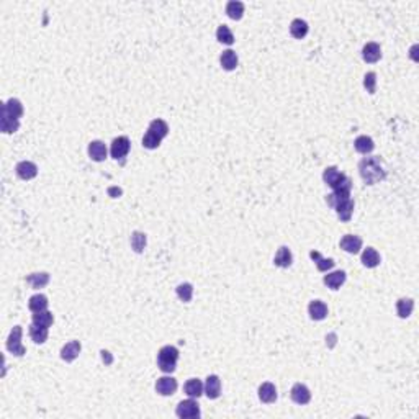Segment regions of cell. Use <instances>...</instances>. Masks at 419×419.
Returning a JSON list of instances; mask_svg holds the SVG:
<instances>
[{"instance_id":"cell-16","label":"cell","mask_w":419,"mask_h":419,"mask_svg":"<svg viewBox=\"0 0 419 419\" xmlns=\"http://www.w3.org/2000/svg\"><path fill=\"white\" fill-rule=\"evenodd\" d=\"M292 262H293L292 251H290L287 246H282V248L278 249V252L275 254L273 264H275L277 267H282V269H288V267L292 265Z\"/></svg>"},{"instance_id":"cell-40","label":"cell","mask_w":419,"mask_h":419,"mask_svg":"<svg viewBox=\"0 0 419 419\" xmlns=\"http://www.w3.org/2000/svg\"><path fill=\"white\" fill-rule=\"evenodd\" d=\"M100 354H102V359H103V362H105V364H107V365H110L111 362H113V357L110 355V352H108V350H102V352H100Z\"/></svg>"},{"instance_id":"cell-29","label":"cell","mask_w":419,"mask_h":419,"mask_svg":"<svg viewBox=\"0 0 419 419\" xmlns=\"http://www.w3.org/2000/svg\"><path fill=\"white\" fill-rule=\"evenodd\" d=\"M26 282L31 285L33 288H44L49 283V273L46 272H38V273H31V275L26 277Z\"/></svg>"},{"instance_id":"cell-6","label":"cell","mask_w":419,"mask_h":419,"mask_svg":"<svg viewBox=\"0 0 419 419\" xmlns=\"http://www.w3.org/2000/svg\"><path fill=\"white\" fill-rule=\"evenodd\" d=\"M323 178H325V182L334 190V188L340 187L345 180H347V175L342 174V172H340L337 167L333 166V167H328V169L325 170V174H323Z\"/></svg>"},{"instance_id":"cell-26","label":"cell","mask_w":419,"mask_h":419,"mask_svg":"<svg viewBox=\"0 0 419 419\" xmlns=\"http://www.w3.org/2000/svg\"><path fill=\"white\" fill-rule=\"evenodd\" d=\"M48 305H49L48 297H44L41 293L33 295L30 301H28V308H30V311H33V313H40V311L48 310Z\"/></svg>"},{"instance_id":"cell-4","label":"cell","mask_w":419,"mask_h":419,"mask_svg":"<svg viewBox=\"0 0 419 419\" xmlns=\"http://www.w3.org/2000/svg\"><path fill=\"white\" fill-rule=\"evenodd\" d=\"M130 149H131L130 139H128L126 136H118V138L113 139V143H111L110 154H111V158L116 159V161L125 159L128 156V153H130Z\"/></svg>"},{"instance_id":"cell-32","label":"cell","mask_w":419,"mask_h":419,"mask_svg":"<svg viewBox=\"0 0 419 419\" xmlns=\"http://www.w3.org/2000/svg\"><path fill=\"white\" fill-rule=\"evenodd\" d=\"M226 13L233 20H241L244 15V3L238 2V0H231L226 5Z\"/></svg>"},{"instance_id":"cell-2","label":"cell","mask_w":419,"mask_h":419,"mask_svg":"<svg viewBox=\"0 0 419 419\" xmlns=\"http://www.w3.org/2000/svg\"><path fill=\"white\" fill-rule=\"evenodd\" d=\"M178 350L174 345H164L158 354V365L164 373H172L177 368Z\"/></svg>"},{"instance_id":"cell-30","label":"cell","mask_w":419,"mask_h":419,"mask_svg":"<svg viewBox=\"0 0 419 419\" xmlns=\"http://www.w3.org/2000/svg\"><path fill=\"white\" fill-rule=\"evenodd\" d=\"M362 264L368 267V269H373V267H377L380 264V254L373 248H367L362 252Z\"/></svg>"},{"instance_id":"cell-23","label":"cell","mask_w":419,"mask_h":419,"mask_svg":"<svg viewBox=\"0 0 419 419\" xmlns=\"http://www.w3.org/2000/svg\"><path fill=\"white\" fill-rule=\"evenodd\" d=\"M290 33H292V36L297 38V40H303L306 36V33H308V23L301 18H295L292 23H290Z\"/></svg>"},{"instance_id":"cell-41","label":"cell","mask_w":419,"mask_h":419,"mask_svg":"<svg viewBox=\"0 0 419 419\" xmlns=\"http://www.w3.org/2000/svg\"><path fill=\"white\" fill-rule=\"evenodd\" d=\"M110 193L111 195H121V190L120 188H110Z\"/></svg>"},{"instance_id":"cell-5","label":"cell","mask_w":419,"mask_h":419,"mask_svg":"<svg viewBox=\"0 0 419 419\" xmlns=\"http://www.w3.org/2000/svg\"><path fill=\"white\" fill-rule=\"evenodd\" d=\"M175 415L182 419H188V418H198L200 416V406L193 398L180 401L175 410Z\"/></svg>"},{"instance_id":"cell-24","label":"cell","mask_w":419,"mask_h":419,"mask_svg":"<svg viewBox=\"0 0 419 419\" xmlns=\"http://www.w3.org/2000/svg\"><path fill=\"white\" fill-rule=\"evenodd\" d=\"M334 210H336L340 221H349L352 218V213H354V202H352L350 198H347V200H344V202H340Z\"/></svg>"},{"instance_id":"cell-12","label":"cell","mask_w":419,"mask_h":419,"mask_svg":"<svg viewBox=\"0 0 419 419\" xmlns=\"http://www.w3.org/2000/svg\"><path fill=\"white\" fill-rule=\"evenodd\" d=\"M81 349H82V345L79 340H71V342H68L63 349H61V359L66 362L76 360L81 354Z\"/></svg>"},{"instance_id":"cell-13","label":"cell","mask_w":419,"mask_h":419,"mask_svg":"<svg viewBox=\"0 0 419 419\" xmlns=\"http://www.w3.org/2000/svg\"><path fill=\"white\" fill-rule=\"evenodd\" d=\"M362 58H364L365 63H377V61L382 58V49H380L378 43H367L364 49H362Z\"/></svg>"},{"instance_id":"cell-8","label":"cell","mask_w":419,"mask_h":419,"mask_svg":"<svg viewBox=\"0 0 419 419\" xmlns=\"http://www.w3.org/2000/svg\"><path fill=\"white\" fill-rule=\"evenodd\" d=\"M177 390V380L172 377H161L158 378V383H156V392L163 396H170L174 395Z\"/></svg>"},{"instance_id":"cell-3","label":"cell","mask_w":419,"mask_h":419,"mask_svg":"<svg viewBox=\"0 0 419 419\" xmlns=\"http://www.w3.org/2000/svg\"><path fill=\"white\" fill-rule=\"evenodd\" d=\"M21 326H15L12 331H10V336L7 339V349L12 352L13 355L21 357L26 354V349L21 344Z\"/></svg>"},{"instance_id":"cell-22","label":"cell","mask_w":419,"mask_h":419,"mask_svg":"<svg viewBox=\"0 0 419 419\" xmlns=\"http://www.w3.org/2000/svg\"><path fill=\"white\" fill-rule=\"evenodd\" d=\"M221 68L225 71H234L238 68V54L233 51V49H226L223 51L221 58H220Z\"/></svg>"},{"instance_id":"cell-34","label":"cell","mask_w":419,"mask_h":419,"mask_svg":"<svg viewBox=\"0 0 419 419\" xmlns=\"http://www.w3.org/2000/svg\"><path fill=\"white\" fill-rule=\"evenodd\" d=\"M413 308H415V301L411 298H401L396 303V313L400 318H408L413 313Z\"/></svg>"},{"instance_id":"cell-15","label":"cell","mask_w":419,"mask_h":419,"mask_svg":"<svg viewBox=\"0 0 419 419\" xmlns=\"http://www.w3.org/2000/svg\"><path fill=\"white\" fill-rule=\"evenodd\" d=\"M2 113H7L8 116H13V118H21L23 116V105H21L18 98H10L8 102L2 105Z\"/></svg>"},{"instance_id":"cell-9","label":"cell","mask_w":419,"mask_h":419,"mask_svg":"<svg viewBox=\"0 0 419 419\" xmlns=\"http://www.w3.org/2000/svg\"><path fill=\"white\" fill-rule=\"evenodd\" d=\"M340 249H344L345 252H349V254L360 252L362 239L359 236H354V234H345V236L340 239Z\"/></svg>"},{"instance_id":"cell-36","label":"cell","mask_w":419,"mask_h":419,"mask_svg":"<svg viewBox=\"0 0 419 419\" xmlns=\"http://www.w3.org/2000/svg\"><path fill=\"white\" fill-rule=\"evenodd\" d=\"M216 40L220 41V43H223V44H233V43H234L233 31H231L226 25L218 26V30H216Z\"/></svg>"},{"instance_id":"cell-33","label":"cell","mask_w":419,"mask_h":419,"mask_svg":"<svg viewBox=\"0 0 419 419\" xmlns=\"http://www.w3.org/2000/svg\"><path fill=\"white\" fill-rule=\"evenodd\" d=\"M33 323H35V325L44 326V328H51L53 323H54V316H53L51 311L44 310V311L35 313V315H33Z\"/></svg>"},{"instance_id":"cell-17","label":"cell","mask_w":419,"mask_h":419,"mask_svg":"<svg viewBox=\"0 0 419 419\" xmlns=\"http://www.w3.org/2000/svg\"><path fill=\"white\" fill-rule=\"evenodd\" d=\"M259 398L262 403H273L277 400V388L270 382L262 383L259 387Z\"/></svg>"},{"instance_id":"cell-7","label":"cell","mask_w":419,"mask_h":419,"mask_svg":"<svg viewBox=\"0 0 419 419\" xmlns=\"http://www.w3.org/2000/svg\"><path fill=\"white\" fill-rule=\"evenodd\" d=\"M290 396L297 405H308L311 401V393L306 385L303 383H295L292 392H290Z\"/></svg>"},{"instance_id":"cell-14","label":"cell","mask_w":419,"mask_h":419,"mask_svg":"<svg viewBox=\"0 0 419 419\" xmlns=\"http://www.w3.org/2000/svg\"><path fill=\"white\" fill-rule=\"evenodd\" d=\"M88 156L95 163H102L107 159V146L102 141H92L88 144Z\"/></svg>"},{"instance_id":"cell-10","label":"cell","mask_w":419,"mask_h":419,"mask_svg":"<svg viewBox=\"0 0 419 419\" xmlns=\"http://www.w3.org/2000/svg\"><path fill=\"white\" fill-rule=\"evenodd\" d=\"M16 175L23 180H31L38 175V167L36 164L30 163V161H21V163L16 164Z\"/></svg>"},{"instance_id":"cell-37","label":"cell","mask_w":419,"mask_h":419,"mask_svg":"<svg viewBox=\"0 0 419 419\" xmlns=\"http://www.w3.org/2000/svg\"><path fill=\"white\" fill-rule=\"evenodd\" d=\"M177 297L180 298L183 303H188L193 297V287L192 283H180L177 287Z\"/></svg>"},{"instance_id":"cell-27","label":"cell","mask_w":419,"mask_h":419,"mask_svg":"<svg viewBox=\"0 0 419 419\" xmlns=\"http://www.w3.org/2000/svg\"><path fill=\"white\" fill-rule=\"evenodd\" d=\"M30 337L33 339V342H35V344H44V342H46V339H48V328L31 323V326H30Z\"/></svg>"},{"instance_id":"cell-39","label":"cell","mask_w":419,"mask_h":419,"mask_svg":"<svg viewBox=\"0 0 419 419\" xmlns=\"http://www.w3.org/2000/svg\"><path fill=\"white\" fill-rule=\"evenodd\" d=\"M143 146L146 149H158L161 146V139L156 138L154 135H151V133H146L143 138Z\"/></svg>"},{"instance_id":"cell-21","label":"cell","mask_w":419,"mask_h":419,"mask_svg":"<svg viewBox=\"0 0 419 419\" xmlns=\"http://www.w3.org/2000/svg\"><path fill=\"white\" fill-rule=\"evenodd\" d=\"M183 390H185V393L190 398H200L205 392V387L198 378H190L185 383V387H183Z\"/></svg>"},{"instance_id":"cell-18","label":"cell","mask_w":419,"mask_h":419,"mask_svg":"<svg viewBox=\"0 0 419 419\" xmlns=\"http://www.w3.org/2000/svg\"><path fill=\"white\" fill-rule=\"evenodd\" d=\"M308 313H310V316H311V320H315V321H321V320H325V318L328 316V306L323 303V301L320 300H315V301H311L310 306H308Z\"/></svg>"},{"instance_id":"cell-1","label":"cell","mask_w":419,"mask_h":419,"mask_svg":"<svg viewBox=\"0 0 419 419\" xmlns=\"http://www.w3.org/2000/svg\"><path fill=\"white\" fill-rule=\"evenodd\" d=\"M359 170L364 182L368 183V185H373V183L383 180L385 175H387V172H385L378 158H367L364 161H360Z\"/></svg>"},{"instance_id":"cell-31","label":"cell","mask_w":419,"mask_h":419,"mask_svg":"<svg viewBox=\"0 0 419 419\" xmlns=\"http://www.w3.org/2000/svg\"><path fill=\"white\" fill-rule=\"evenodd\" d=\"M310 257H311L313 260H315V264H316L318 270H320V272H326L329 269H333L334 264H336V262H334L333 259H325V257H321V254L316 252V251H311Z\"/></svg>"},{"instance_id":"cell-20","label":"cell","mask_w":419,"mask_h":419,"mask_svg":"<svg viewBox=\"0 0 419 419\" xmlns=\"http://www.w3.org/2000/svg\"><path fill=\"white\" fill-rule=\"evenodd\" d=\"M20 128V121L18 118H13V116H8L7 113H2V118H0V130L5 135H10V133L18 131Z\"/></svg>"},{"instance_id":"cell-11","label":"cell","mask_w":419,"mask_h":419,"mask_svg":"<svg viewBox=\"0 0 419 419\" xmlns=\"http://www.w3.org/2000/svg\"><path fill=\"white\" fill-rule=\"evenodd\" d=\"M205 395L210 400H216L221 395V380L218 375H210L205 382Z\"/></svg>"},{"instance_id":"cell-19","label":"cell","mask_w":419,"mask_h":419,"mask_svg":"<svg viewBox=\"0 0 419 419\" xmlns=\"http://www.w3.org/2000/svg\"><path fill=\"white\" fill-rule=\"evenodd\" d=\"M148 133H151V135H154L156 138H159L161 141L169 135V126H167V123L164 120H153L151 121V125L148 128Z\"/></svg>"},{"instance_id":"cell-25","label":"cell","mask_w":419,"mask_h":419,"mask_svg":"<svg viewBox=\"0 0 419 419\" xmlns=\"http://www.w3.org/2000/svg\"><path fill=\"white\" fill-rule=\"evenodd\" d=\"M345 282V272L344 270H336L333 273H328L325 277V283L331 290H339L340 285Z\"/></svg>"},{"instance_id":"cell-28","label":"cell","mask_w":419,"mask_h":419,"mask_svg":"<svg viewBox=\"0 0 419 419\" xmlns=\"http://www.w3.org/2000/svg\"><path fill=\"white\" fill-rule=\"evenodd\" d=\"M354 148H355L357 153L368 154V153H372L373 148H375V143H373V139L368 138V136H359L354 141Z\"/></svg>"},{"instance_id":"cell-35","label":"cell","mask_w":419,"mask_h":419,"mask_svg":"<svg viewBox=\"0 0 419 419\" xmlns=\"http://www.w3.org/2000/svg\"><path fill=\"white\" fill-rule=\"evenodd\" d=\"M146 243H148V239H146V234L144 233L135 231L131 234V248L135 249V252L141 254L144 251V248H146Z\"/></svg>"},{"instance_id":"cell-38","label":"cell","mask_w":419,"mask_h":419,"mask_svg":"<svg viewBox=\"0 0 419 419\" xmlns=\"http://www.w3.org/2000/svg\"><path fill=\"white\" fill-rule=\"evenodd\" d=\"M364 85L368 93H375L377 90V74L375 72H368L364 77Z\"/></svg>"}]
</instances>
